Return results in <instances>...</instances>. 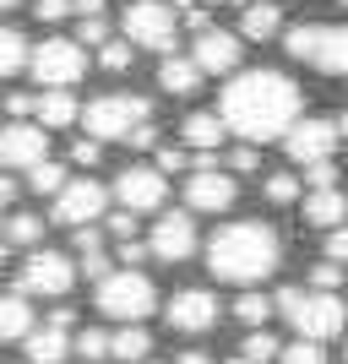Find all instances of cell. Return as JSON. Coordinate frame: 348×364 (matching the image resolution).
<instances>
[{
	"label": "cell",
	"mask_w": 348,
	"mask_h": 364,
	"mask_svg": "<svg viewBox=\"0 0 348 364\" xmlns=\"http://www.w3.org/2000/svg\"><path fill=\"white\" fill-rule=\"evenodd\" d=\"M273 310H283L288 326L300 337H310V343H332L348 326V304L337 294H321V289H283L273 299Z\"/></svg>",
	"instance_id": "3"
},
{
	"label": "cell",
	"mask_w": 348,
	"mask_h": 364,
	"mask_svg": "<svg viewBox=\"0 0 348 364\" xmlns=\"http://www.w3.org/2000/svg\"><path fill=\"white\" fill-rule=\"evenodd\" d=\"M147 250L158 261H191L196 256V218L191 213H158V223H152V234H147Z\"/></svg>",
	"instance_id": "13"
},
{
	"label": "cell",
	"mask_w": 348,
	"mask_h": 364,
	"mask_svg": "<svg viewBox=\"0 0 348 364\" xmlns=\"http://www.w3.org/2000/svg\"><path fill=\"white\" fill-rule=\"evenodd\" d=\"M104 207H109V191H104L98 180H65L49 218H55V223H65V228H88V223H98V218H104Z\"/></svg>",
	"instance_id": "10"
},
{
	"label": "cell",
	"mask_w": 348,
	"mask_h": 364,
	"mask_svg": "<svg viewBox=\"0 0 348 364\" xmlns=\"http://www.w3.org/2000/svg\"><path fill=\"white\" fill-rule=\"evenodd\" d=\"M76 38H88V44H104V38H109V22H104V16H82V33H76Z\"/></svg>",
	"instance_id": "44"
},
{
	"label": "cell",
	"mask_w": 348,
	"mask_h": 364,
	"mask_svg": "<svg viewBox=\"0 0 348 364\" xmlns=\"http://www.w3.org/2000/svg\"><path fill=\"white\" fill-rule=\"evenodd\" d=\"M6 201H16V180L6 174V168H0V207H6Z\"/></svg>",
	"instance_id": "49"
},
{
	"label": "cell",
	"mask_w": 348,
	"mask_h": 364,
	"mask_svg": "<svg viewBox=\"0 0 348 364\" xmlns=\"http://www.w3.org/2000/svg\"><path fill=\"white\" fill-rule=\"evenodd\" d=\"M28 38H22V33L16 28H0V82H6V76H16L22 71V65H28Z\"/></svg>",
	"instance_id": "26"
},
{
	"label": "cell",
	"mask_w": 348,
	"mask_h": 364,
	"mask_svg": "<svg viewBox=\"0 0 348 364\" xmlns=\"http://www.w3.org/2000/svg\"><path fill=\"white\" fill-rule=\"evenodd\" d=\"M49 321H55V326H65V332H71V326H76V316H71V304H60V310H55V316H49Z\"/></svg>",
	"instance_id": "50"
},
{
	"label": "cell",
	"mask_w": 348,
	"mask_h": 364,
	"mask_svg": "<svg viewBox=\"0 0 348 364\" xmlns=\"http://www.w3.org/2000/svg\"><path fill=\"white\" fill-rule=\"evenodd\" d=\"M131 38H104V44H98V65H104V71H131Z\"/></svg>",
	"instance_id": "30"
},
{
	"label": "cell",
	"mask_w": 348,
	"mask_h": 364,
	"mask_svg": "<svg viewBox=\"0 0 348 364\" xmlns=\"http://www.w3.org/2000/svg\"><path fill=\"white\" fill-rule=\"evenodd\" d=\"M49 158V131L38 120L0 125V168H33Z\"/></svg>",
	"instance_id": "12"
},
{
	"label": "cell",
	"mask_w": 348,
	"mask_h": 364,
	"mask_svg": "<svg viewBox=\"0 0 348 364\" xmlns=\"http://www.w3.org/2000/svg\"><path fill=\"white\" fill-rule=\"evenodd\" d=\"M109 234H115V240H137V213H109Z\"/></svg>",
	"instance_id": "40"
},
{
	"label": "cell",
	"mask_w": 348,
	"mask_h": 364,
	"mask_svg": "<svg viewBox=\"0 0 348 364\" xmlns=\"http://www.w3.org/2000/svg\"><path fill=\"white\" fill-rule=\"evenodd\" d=\"M33 114H38L44 131H60V125L82 120V104L71 98V87H44L38 98H33Z\"/></svg>",
	"instance_id": "19"
},
{
	"label": "cell",
	"mask_w": 348,
	"mask_h": 364,
	"mask_svg": "<svg viewBox=\"0 0 348 364\" xmlns=\"http://www.w3.org/2000/svg\"><path fill=\"white\" fill-rule=\"evenodd\" d=\"M82 120H88L93 141H125L137 125L152 120V104L142 92H104V98H93V104L82 109Z\"/></svg>",
	"instance_id": "6"
},
{
	"label": "cell",
	"mask_w": 348,
	"mask_h": 364,
	"mask_svg": "<svg viewBox=\"0 0 348 364\" xmlns=\"http://www.w3.org/2000/svg\"><path fill=\"white\" fill-rule=\"evenodd\" d=\"M22 348H28L33 364H65L71 332H65V326H55V321H44V326H33V332L22 337Z\"/></svg>",
	"instance_id": "21"
},
{
	"label": "cell",
	"mask_w": 348,
	"mask_h": 364,
	"mask_svg": "<svg viewBox=\"0 0 348 364\" xmlns=\"http://www.w3.org/2000/svg\"><path fill=\"white\" fill-rule=\"evenodd\" d=\"M201 6H228V0H201Z\"/></svg>",
	"instance_id": "55"
},
{
	"label": "cell",
	"mask_w": 348,
	"mask_h": 364,
	"mask_svg": "<svg viewBox=\"0 0 348 364\" xmlns=\"http://www.w3.org/2000/svg\"><path fill=\"white\" fill-rule=\"evenodd\" d=\"M115 201H120L125 213H158V207L169 201V174H158V168H147V164L120 168V180H115Z\"/></svg>",
	"instance_id": "11"
},
{
	"label": "cell",
	"mask_w": 348,
	"mask_h": 364,
	"mask_svg": "<svg viewBox=\"0 0 348 364\" xmlns=\"http://www.w3.org/2000/svg\"><path fill=\"white\" fill-rule=\"evenodd\" d=\"M98 158H104V141H93V136H82V141L71 147V164H82V168H93Z\"/></svg>",
	"instance_id": "38"
},
{
	"label": "cell",
	"mask_w": 348,
	"mask_h": 364,
	"mask_svg": "<svg viewBox=\"0 0 348 364\" xmlns=\"http://www.w3.org/2000/svg\"><path fill=\"white\" fill-rule=\"evenodd\" d=\"M228 364H251V359H245V353H234V359H228Z\"/></svg>",
	"instance_id": "54"
},
{
	"label": "cell",
	"mask_w": 348,
	"mask_h": 364,
	"mask_svg": "<svg viewBox=\"0 0 348 364\" xmlns=\"http://www.w3.org/2000/svg\"><path fill=\"white\" fill-rule=\"evenodd\" d=\"M38 321H33V299L28 294H0V343H22Z\"/></svg>",
	"instance_id": "22"
},
{
	"label": "cell",
	"mask_w": 348,
	"mask_h": 364,
	"mask_svg": "<svg viewBox=\"0 0 348 364\" xmlns=\"http://www.w3.org/2000/svg\"><path fill=\"white\" fill-rule=\"evenodd\" d=\"M283 261V240H278L273 223L261 218H240V223H223L218 234L207 240V267L218 283H261V277L278 272Z\"/></svg>",
	"instance_id": "2"
},
{
	"label": "cell",
	"mask_w": 348,
	"mask_h": 364,
	"mask_svg": "<svg viewBox=\"0 0 348 364\" xmlns=\"http://www.w3.org/2000/svg\"><path fill=\"white\" fill-rule=\"evenodd\" d=\"M82 272H88L93 283H98V277L109 272V256H104V250H82Z\"/></svg>",
	"instance_id": "45"
},
{
	"label": "cell",
	"mask_w": 348,
	"mask_h": 364,
	"mask_svg": "<svg viewBox=\"0 0 348 364\" xmlns=\"http://www.w3.org/2000/svg\"><path fill=\"white\" fill-rule=\"evenodd\" d=\"M82 250H104V234H98V228H76V256H82Z\"/></svg>",
	"instance_id": "47"
},
{
	"label": "cell",
	"mask_w": 348,
	"mask_h": 364,
	"mask_svg": "<svg viewBox=\"0 0 348 364\" xmlns=\"http://www.w3.org/2000/svg\"><path fill=\"white\" fill-rule=\"evenodd\" d=\"M33 11H38V22H65V16H71V0H38Z\"/></svg>",
	"instance_id": "41"
},
{
	"label": "cell",
	"mask_w": 348,
	"mask_h": 364,
	"mask_svg": "<svg viewBox=\"0 0 348 364\" xmlns=\"http://www.w3.org/2000/svg\"><path fill=\"white\" fill-rule=\"evenodd\" d=\"M283 364H327V353H321V343H310V337H300V343H288L283 353H278Z\"/></svg>",
	"instance_id": "34"
},
{
	"label": "cell",
	"mask_w": 348,
	"mask_h": 364,
	"mask_svg": "<svg viewBox=\"0 0 348 364\" xmlns=\"http://www.w3.org/2000/svg\"><path fill=\"white\" fill-rule=\"evenodd\" d=\"M343 364H348V343H343Z\"/></svg>",
	"instance_id": "56"
},
{
	"label": "cell",
	"mask_w": 348,
	"mask_h": 364,
	"mask_svg": "<svg viewBox=\"0 0 348 364\" xmlns=\"http://www.w3.org/2000/svg\"><path fill=\"white\" fill-rule=\"evenodd\" d=\"M180 136H185V147H191V152H218V147H223V136H228V125H223V114L196 109V114H185Z\"/></svg>",
	"instance_id": "20"
},
{
	"label": "cell",
	"mask_w": 348,
	"mask_h": 364,
	"mask_svg": "<svg viewBox=\"0 0 348 364\" xmlns=\"http://www.w3.org/2000/svg\"><path fill=\"white\" fill-rule=\"evenodd\" d=\"M185 164H191V158H185V147H158V164H152V168H158V174H180Z\"/></svg>",
	"instance_id": "39"
},
{
	"label": "cell",
	"mask_w": 348,
	"mask_h": 364,
	"mask_svg": "<svg viewBox=\"0 0 348 364\" xmlns=\"http://www.w3.org/2000/svg\"><path fill=\"white\" fill-rule=\"evenodd\" d=\"M234 321L251 326V332L267 326V321H273V299H267V294H240V299H234Z\"/></svg>",
	"instance_id": "27"
},
{
	"label": "cell",
	"mask_w": 348,
	"mask_h": 364,
	"mask_svg": "<svg viewBox=\"0 0 348 364\" xmlns=\"http://www.w3.org/2000/svg\"><path fill=\"white\" fill-rule=\"evenodd\" d=\"M98 310H104L109 321H120V326L147 321L152 310H158V289H152V277L142 272V267L104 272V277H98Z\"/></svg>",
	"instance_id": "5"
},
{
	"label": "cell",
	"mask_w": 348,
	"mask_h": 364,
	"mask_svg": "<svg viewBox=\"0 0 348 364\" xmlns=\"http://www.w3.org/2000/svg\"><path fill=\"white\" fill-rule=\"evenodd\" d=\"M256 164H261V152L251 147V141H245V147H234V152H228V168H240V174H251V168H256Z\"/></svg>",
	"instance_id": "42"
},
{
	"label": "cell",
	"mask_w": 348,
	"mask_h": 364,
	"mask_svg": "<svg viewBox=\"0 0 348 364\" xmlns=\"http://www.w3.org/2000/svg\"><path fill=\"white\" fill-rule=\"evenodd\" d=\"M6 114H11V120H28L33 114V92H11V98H6Z\"/></svg>",
	"instance_id": "46"
},
{
	"label": "cell",
	"mask_w": 348,
	"mask_h": 364,
	"mask_svg": "<svg viewBox=\"0 0 348 364\" xmlns=\"http://www.w3.org/2000/svg\"><path fill=\"white\" fill-rule=\"evenodd\" d=\"M174 364H212V359H207V353H201V348H191V353H180V359H174Z\"/></svg>",
	"instance_id": "51"
},
{
	"label": "cell",
	"mask_w": 348,
	"mask_h": 364,
	"mask_svg": "<svg viewBox=\"0 0 348 364\" xmlns=\"http://www.w3.org/2000/svg\"><path fill=\"white\" fill-rule=\"evenodd\" d=\"M332 147H337V125L332 120H294L288 125V136H283V152L294 158L300 168H310V164H327L332 158Z\"/></svg>",
	"instance_id": "15"
},
{
	"label": "cell",
	"mask_w": 348,
	"mask_h": 364,
	"mask_svg": "<svg viewBox=\"0 0 348 364\" xmlns=\"http://www.w3.org/2000/svg\"><path fill=\"white\" fill-rule=\"evenodd\" d=\"M321 250H327V261H337V267H348V228H327V240H321Z\"/></svg>",
	"instance_id": "36"
},
{
	"label": "cell",
	"mask_w": 348,
	"mask_h": 364,
	"mask_svg": "<svg viewBox=\"0 0 348 364\" xmlns=\"http://www.w3.org/2000/svg\"><path fill=\"white\" fill-rule=\"evenodd\" d=\"M152 353V337L142 332L137 321H131V326H120V332L109 337V359H125V364H142Z\"/></svg>",
	"instance_id": "25"
},
{
	"label": "cell",
	"mask_w": 348,
	"mask_h": 364,
	"mask_svg": "<svg viewBox=\"0 0 348 364\" xmlns=\"http://www.w3.org/2000/svg\"><path fill=\"white\" fill-rule=\"evenodd\" d=\"M305 196V185H300V174H267V201H273V207H294V201Z\"/></svg>",
	"instance_id": "29"
},
{
	"label": "cell",
	"mask_w": 348,
	"mask_h": 364,
	"mask_svg": "<svg viewBox=\"0 0 348 364\" xmlns=\"http://www.w3.org/2000/svg\"><path fill=\"white\" fill-rule=\"evenodd\" d=\"M71 343H76V353H82V364H98V359H109V332H98V326L76 332Z\"/></svg>",
	"instance_id": "32"
},
{
	"label": "cell",
	"mask_w": 348,
	"mask_h": 364,
	"mask_svg": "<svg viewBox=\"0 0 348 364\" xmlns=\"http://www.w3.org/2000/svg\"><path fill=\"white\" fill-rule=\"evenodd\" d=\"M278 353H283V348H278V337L267 332V326H256V332L245 337V359H251V364H273Z\"/></svg>",
	"instance_id": "31"
},
{
	"label": "cell",
	"mask_w": 348,
	"mask_h": 364,
	"mask_svg": "<svg viewBox=\"0 0 348 364\" xmlns=\"http://www.w3.org/2000/svg\"><path fill=\"white\" fill-rule=\"evenodd\" d=\"M28 71L38 76V87H76L82 71H88V49L76 38H44L28 55Z\"/></svg>",
	"instance_id": "8"
},
{
	"label": "cell",
	"mask_w": 348,
	"mask_h": 364,
	"mask_svg": "<svg viewBox=\"0 0 348 364\" xmlns=\"http://www.w3.org/2000/svg\"><path fill=\"white\" fill-rule=\"evenodd\" d=\"M337 283H343V267H337V261H316V267H310V289L337 294Z\"/></svg>",
	"instance_id": "35"
},
{
	"label": "cell",
	"mask_w": 348,
	"mask_h": 364,
	"mask_svg": "<svg viewBox=\"0 0 348 364\" xmlns=\"http://www.w3.org/2000/svg\"><path fill=\"white\" fill-rule=\"evenodd\" d=\"M147 256H152V250L142 240H120V267H142Z\"/></svg>",
	"instance_id": "43"
},
{
	"label": "cell",
	"mask_w": 348,
	"mask_h": 364,
	"mask_svg": "<svg viewBox=\"0 0 348 364\" xmlns=\"http://www.w3.org/2000/svg\"><path fill=\"white\" fill-rule=\"evenodd\" d=\"M28 185L38 191V196H60V185H65V168L55 164V158H44V164H33V168H28Z\"/></svg>",
	"instance_id": "28"
},
{
	"label": "cell",
	"mask_w": 348,
	"mask_h": 364,
	"mask_svg": "<svg viewBox=\"0 0 348 364\" xmlns=\"http://www.w3.org/2000/svg\"><path fill=\"white\" fill-rule=\"evenodd\" d=\"M332 125H337V136H348V109H343V114H337Z\"/></svg>",
	"instance_id": "52"
},
{
	"label": "cell",
	"mask_w": 348,
	"mask_h": 364,
	"mask_svg": "<svg viewBox=\"0 0 348 364\" xmlns=\"http://www.w3.org/2000/svg\"><path fill=\"white\" fill-rule=\"evenodd\" d=\"M337 6H348V0H337Z\"/></svg>",
	"instance_id": "57"
},
{
	"label": "cell",
	"mask_w": 348,
	"mask_h": 364,
	"mask_svg": "<svg viewBox=\"0 0 348 364\" xmlns=\"http://www.w3.org/2000/svg\"><path fill=\"white\" fill-rule=\"evenodd\" d=\"M218 114H223V125L240 141L261 147V141L288 136V125L305 114V92H300L294 76L256 65V71H234L228 76L223 98H218Z\"/></svg>",
	"instance_id": "1"
},
{
	"label": "cell",
	"mask_w": 348,
	"mask_h": 364,
	"mask_svg": "<svg viewBox=\"0 0 348 364\" xmlns=\"http://www.w3.org/2000/svg\"><path fill=\"white\" fill-rule=\"evenodd\" d=\"M120 28H125V38H131L137 49H158V55H169L174 38H180V11L164 6V0H137V6H125Z\"/></svg>",
	"instance_id": "7"
},
{
	"label": "cell",
	"mask_w": 348,
	"mask_h": 364,
	"mask_svg": "<svg viewBox=\"0 0 348 364\" xmlns=\"http://www.w3.org/2000/svg\"><path fill=\"white\" fill-rule=\"evenodd\" d=\"M38 234H44V223H38L33 213H16L11 223H6V240L11 245H38Z\"/></svg>",
	"instance_id": "33"
},
{
	"label": "cell",
	"mask_w": 348,
	"mask_h": 364,
	"mask_svg": "<svg viewBox=\"0 0 348 364\" xmlns=\"http://www.w3.org/2000/svg\"><path fill=\"white\" fill-rule=\"evenodd\" d=\"M283 49L327 76H348V22H300L283 33Z\"/></svg>",
	"instance_id": "4"
},
{
	"label": "cell",
	"mask_w": 348,
	"mask_h": 364,
	"mask_svg": "<svg viewBox=\"0 0 348 364\" xmlns=\"http://www.w3.org/2000/svg\"><path fill=\"white\" fill-rule=\"evenodd\" d=\"M71 11H82V16H104V0H71Z\"/></svg>",
	"instance_id": "48"
},
{
	"label": "cell",
	"mask_w": 348,
	"mask_h": 364,
	"mask_svg": "<svg viewBox=\"0 0 348 364\" xmlns=\"http://www.w3.org/2000/svg\"><path fill=\"white\" fill-rule=\"evenodd\" d=\"M11 6H22V0H0V11H11Z\"/></svg>",
	"instance_id": "53"
},
{
	"label": "cell",
	"mask_w": 348,
	"mask_h": 364,
	"mask_svg": "<svg viewBox=\"0 0 348 364\" xmlns=\"http://www.w3.org/2000/svg\"><path fill=\"white\" fill-rule=\"evenodd\" d=\"M22 289L16 294H44V299H60V294H71V283H76V267H71V256H60V250H33L28 261H22V277H16Z\"/></svg>",
	"instance_id": "9"
},
{
	"label": "cell",
	"mask_w": 348,
	"mask_h": 364,
	"mask_svg": "<svg viewBox=\"0 0 348 364\" xmlns=\"http://www.w3.org/2000/svg\"><path fill=\"white\" fill-rule=\"evenodd\" d=\"M240 33H223V28H201L196 33V49H191V60L201 65V76H234L240 71Z\"/></svg>",
	"instance_id": "16"
},
{
	"label": "cell",
	"mask_w": 348,
	"mask_h": 364,
	"mask_svg": "<svg viewBox=\"0 0 348 364\" xmlns=\"http://www.w3.org/2000/svg\"><path fill=\"white\" fill-rule=\"evenodd\" d=\"M234 196H240V185H234V174L218 168V164L191 168V180H185V207H191V213H228Z\"/></svg>",
	"instance_id": "14"
},
{
	"label": "cell",
	"mask_w": 348,
	"mask_h": 364,
	"mask_svg": "<svg viewBox=\"0 0 348 364\" xmlns=\"http://www.w3.org/2000/svg\"><path fill=\"white\" fill-rule=\"evenodd\" d=\"M305 185H310V191H332V185H337L332 158H327V164H310V168H305Z\"/></svg>",
	"instance_id": "37"
},
{
	"label": "cell",
	"mask_w": 348,
	"mask_h": 364,
	"mask_svg": "<svg viewBox=\"0 0 348 364\" xmlns=\"http://www.w3.org/2000/svg\"><path fill=\"white\" fill-rule=\"evenodd\" d=\"M278 33H283V11H278L273 0H256V6H245V11H240V38L267 44V38H278Z\"/></svg>",
	"instance_id": "23"
},
{
	"label": "cell",
	"mask_w": 348,
	"mask_h": 364,
	"mask_svg": "<svg viewBox=\"0 0 348 364\" xmlns=\"http://www.w3.org/2000/svg\"><path fill=\"white\" fill-rule=\"evenodd\" d=\"M300 207H305V223L321 228V234H327V228H337V223L348 218V196L337 191V185H332V191H305Z\"/></svg>",
	"instance_id": "18"
},
{
	"label": "cell",
	"mask_w": 348,
	"mask_h": 364,
	"mask_svg": "<svg viewBox=\"0 0 348 364\" xmlns=\"http://www.w3.org/2000/svg\"><path fill=\"white\" fill-rule=\"evenodd\" d=\"M169 326H174V332H212V326H218V294L212 289H180L174 294V299H169Z\"/></svg>",
	"instance_id": "17"
},
{
	"label": "cell",
	"mask_w": 348,
	"mask_h": 364,
	"mask_svg": "<svg viewBox=\"0 0 348 364\" xmlns=\"http://www.w3.org/2000/svg\"><path fill=\"white\" fill-rule=\"evenodd\" d=\"M158 87L174 92V98H191V92L201 87V65L185 60V55H164V65H158Z\"/></svg>",
	"instance_id": "24"
}]
</instances>
